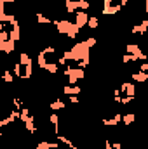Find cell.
<instances>
[{
	"label": "cell",
	"mask_w": 148,
	"mask_h": 149,
	"mask_svg": "<svg viewBox=\"0 0 148 149\" xmlns=\"http://www.w3.org/2000/svg\"><path fill=\"white\" fill-rule=\"evenodd\" d=\"M52 26L56 28V31L59 35H65L70 40H75L78 37V31H80V28L75 24L73 21H70V19H54Z\"/></svg>",
	"instance_id": "1"
},
{
	"label": "cell",
	"mask_w": 148,
	"mask_h": 149,
	"mask_svg": "<svg viewBox=\"0 0 148 149\" xmlns=\"http://www.w3.org/2000/svg\"><path fill=\"white\" fill-rule=\"evenodd\" d=\"M63 74H65L68 85H77L78 80H84L85 78V70L84 68H78V66H66L63 70Z\"/></svg>",
	"instance_id": "2"
},
{
	"label": "cell",
	"mask_w": 148,
	"mask_h": 149,
	"mask_svg": "<svg viewBox=\"0 0 148 149\" xmlns=\"http://www.w3.org/2000/svg\"><path fill=\"white\" fill-rule=\"evenodd\" d=\"M122 9H124L122 0H103L101 14H103V16H117Z\"/></svg>",
	"instance_id": "3"
},
{
	"label": "cell",
	"mask_w": 148,
	"mask_h": 149,
	"mask_svg": "<svg viewBox=\"0 0 148 149\" xmlns=\"http://www.w3.org/2000/svg\"><path fill=\"white\" fill-rule=\"evenodd\" d=\"M125 52L136 56L138 61H141V63H143V61H148V54L143 52V49H141L138 43H127V45H125Z\"/></svg>",
	"instance_id": "4"
},
{
	"label": "cell",
	"mask_w": 148,
	"mask_h": 149,
	"mask_svg": "<svg viewBox=\"0 0 148 149\" xmlns=\"http://www.w3.org/2000/svg\"><path fill=\"white\" fill-rule=\"evenodd\" d=\"M120 92H122V97H136L138 95L134 81H122L120 83Z\"/></svg>",
	"instance_id": "5"
},
{
	"label": "cell",
	"mask_w": 148,
	"mask_h": 149,
	"mask_svg": "<svg viewBox=\"0 0 148 149\" xmlns=\"http://www.w3.org/2000/svg\"><path fill=\"white\" fill-rule=\"evenodd\" d=\"M131 33L136 35V37H143V35H147L148 33V17L147 19H141V23L134 24V26L131 28Z\"/></svg>",
	"instance_id": "6"
},
{
	"label": "cell",
	"mask_w": 148,
	"mask_h": 149,
	"mask_svg": "<svg viewBox=\"0 0 148 149\" xmlns=\"http://www.w3.org/2000/svg\"><path fill=\"white\" fill-rule=\"evenodd\" d=\"M122 113H113L110 118H101V123L105 125V127H118L120 123H122Z\"/></svg>",
	"instance_id": "7"
},
{
	"label": "cell",
	"mask_w": 148,
	"mask_h": 149,
	"mask_svg": "<svg viewBox=\"0 0 148 149\" xmlns=\"http://www.w3.org/2000/svg\"><path fill=\"white\" fill-rule=\"evenodd\" d=\"M89 17H91V16H89L85 10H78V12L75 14V21H73V23L78 26V28H80V30H82L84 26H87V23H89Z\"/></svg>",
	"instance_id": "8"
},
{
	"label": "cell",
	"mask_w": 148,
	"mask_h": 149,
	"mask_svg": "<svg viewBox=\"0 0 148 149\" xmlns=\"http://www.w3.org/2000/svg\"><path fill=\"white\" fill-rule=\"evenodd\" d=\"M61 92H63L65 95H68V97H70V95H80V94H82V87H80V85H68V83H66V85L61 88Z\"/></svg>",
	"instance_id": "9"
},
{
	"label": "cell",
	"mask_w": 148,
	"mask_h": 149,
	"mask_svg": "<svg viewBox=\"0 0 148 149\" xmlns=\"http://www.w3.org/2000/svg\"><path fill=\"white\" fill-rule=\"evenodd\" d=\"M16 45V42L14 40H7V42H0V52L4 54V56H9V54H12L14 52V47Z\"/></svg>",
	"instance_id": "10"
},
{
	"label": "cell",
	"mask_w": 148,
	"mask_h": 149,
	"mask_svg": "<svg viewBox=\"0 0 148 149\" xmlns=\"http://www.w3.org/2000/svg\"><path fill=\"white\" fill-rule=\"evenodd\" d=\"M131 80H132L134 83H148V73L138 70V71L131 73Z\"/></svg>",
	"instance_id": "11"
},
{
	"label": "cell",
	"mask_w": 148,
	"mask_h": 149,
	"mask_svg": "<svg viewBox=\"0 0 148 149\" xmlns=\"http://www.w3.org/2000/svg\"><path fill=\"white\" fill-rule=\"evenodd\" d=\"M66 108V102L63 101V99H52L51 102H49V109L51 111H61V109H65Z\"/></svg>",
	"instance_id": "12"
},
{
	"label": "cell",
	"mask_w": 148,
	"mask_h": 149,
	"mask_svg": "<svg viewBox=\"0 0 148 149\" xmlns=\"http://www.w3.org/2000/svg\"><path fill=\"white\" fill-rule=\"evenodd\" d=\"M122 123H124L125 127H131V125H134V123H136V113H132V111L125 113V114L122 116Z\"/></svg>",
	"instance_id": "13"
},
{
	"label": "cell",
	"mask_w": 148,
	"mask_h": 149,
	"mask_svg": "<svg viewBox=\"0 0 148 149\" xmlns=\"http://www.w3.org/2000/svg\"><path fill=\"white\" fill-rule=\"evenodd\" d=\"M98 26H99L98 16H91V17H89V23H87V28H89V30H98Z\"/></svg>",
	"instance_id": "14"
},
{
	"label": "cell",
	"mask_w": 148,
	"mask_h": 149,
	"mask_svg": "<svg viewBox=\"0 0 148 149\" xmlns=\"http://www.w3.org/2000/svg\"><path fill=\"white\" fill-rule=\"evenodd\" d=\"M14 76H16V74H12L9 70H5V71H4V74H2V78H4V81H5L7 85L14 83Z\"/></svg>",
	"instance_id": "15"
},
{
	"label": "cell",
	"mask_w": 148,
	"mask_h": 149,
	"mask_svg": "<svg viewBox=\"0 0 148 149\" xmlns=\"http://www.w3.org/2000/svg\"><path fill=\"white\" fill-rule=\"evenodd\" d=\"M122 61H124V64H132V63L138 61V57L132 56V54H127V52H125V54L122 56Z\"/></svg>",
	"instance_id": "16"
},
{
	"label": "cell",
	"mask_w": 148,
	"mask_h": 149,
	"mask_svg": "<svg viewBox=\"0 0 148 149\" xmlns=\"http://www.w3.org/2000/svg\"><path fill=\"white\" fill-rule=\"evenodd\" d=\"M140 71H145V73H148V61L140 63Z\"/></svg>",
	"instance_id": "17"
},
{
	"label": "cell",
	"mask_w": 148,
	"mask_h": 149,
	"mask_svg": "<svg viewBox=\"0 0 148 149\" xmlns=\"http://www.w3.org/2000/svg\"><path fill=\"white\" fill-rule=\"evenodd\" d=\"M2 3H18L19 0H0Z\"/></svg>",
	"instance_id": "18"
},
{
	"label": "cell",
	"mask_w": 148,
	"mask_h": 149,
	"mask_svg": "<svg viewBox=\"0 0 148 149\" xmlns=\"http://www.w3.org/2000/svg\"><path fill=\"white\" fill-rule=\"evenodd\" d=\"M147 45H148V40H147Z\"/></svg>",
	"instance_id": "19"
}]
</instances>
